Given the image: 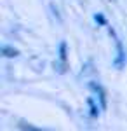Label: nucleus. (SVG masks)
Instances as JSON below:
<instances>
[{"label":"nucleus","mask_w":127,"mask_h":131,"mask_svg":"<svg viewBox=\"0 0 127 131\" xmlns=\"http://www.w3.org/2000/svg\"><path fill=\"white\" fill-rule=\"evenodd\" d=\"M110 33L113 35L115 44H117V58H115V67H117V68H122V67H124V63H125V51H124V47H122V42H120V39L115 35V31L111 30V28H110Z\"/></svg>","instance_id":"obj_1"},{"label":"nucleus","mask_w":127,"mask_h":131,"mask_svg":"<svg viewBox=\"0 0 127 131\" xmlns=\"http://www.w3.org/2000/svg\"><path fill=\"white\" fill-rule=\"evenodd\" d=\"M89 88H91V89L98 94L99 101H101V108H106V96H105V91H103V88H101L99 84H96V82H91V84H89Z\"/></svg>","instance_id":"obj_2"},{"label":"nucleus","mask_w":127,"mask_h":131,"mask_svg":"<svg viewBox=\"0 0 127 131\" xmlns=\"http://www.w3.org/2000/svg\"><path fill=\"white\" fill-rule=\"evenodd\" d=\"M2 54L5 56V58H16L19 52H18V49H14V47H10V46H2Z\"/></svg>","instance_id":"obj_3"},{"label":"nucleus","mask_w":127,"mask_h":131,"mask_svg":"<svg viewBox=\"0 0 127 131\" xmlns=\"http://www.w3.org/2000/svg\"><path fill=\"white\" fill-rule=\"evenodd\" d=\"M59 60H61L63 65H66V42L59 44Z\"/></svg>","instance_id":"obj_4"},{"label":"nucleus","mask_w":127,"mask_h":131,"mask_svg":"<svg viewBox=\"0 0 127 131\" xmlns=\"http://www.w3.org/2000/svg\"><path fill=\"white\" fill-rule=\"evenodd\" d=\"M87 103H89V108H91V115H92V117H98V114H99L98 105H96V103L92 101V98H89Z\"/></svg>","instance_id":"obj_5"},{"label":"nucleus","mask_w":127,"mask_h":131,"mask_svg":"<svg viewBox=\"0 0 127 131\" xmlns=\"http://www.w3.org/2000/svg\"><path fill=\"white\" fill-rule=\"evenodd\" d=\"M94 21H96L98 25H101V26H106V19H105V16H103L101 12L94 14Z\"/></svg>","instance_id":"obj_6"}]
</instances>
